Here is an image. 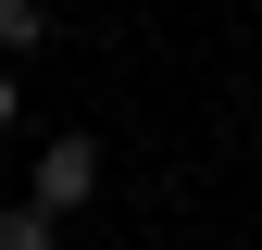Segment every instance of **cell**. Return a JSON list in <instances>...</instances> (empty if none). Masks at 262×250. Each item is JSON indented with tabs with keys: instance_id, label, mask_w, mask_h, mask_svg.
I'll list each match as a JSON object with an SVG mask.
<instances>
[{
	"instance_id": "277c9868",
	"label": "cell",
	"mask_w": 262,
	"mask_h": 250,
	"mask_svg": "<svg viewBox=\"0 0 262 250\" xmlns=\"http://www.w3.org/2000/svg\"><path fill=\"white\" fill-rule=\"evenodd\" d=\"M0 125H13V62H0Z\"/></svg>"
},
{
	"instance_id": "7a4b0ae2",
	"label": "cell",
	"mask_w": 262,
	"mask_h": 250,
	"mask_svg": "<svg viewBox=\"0 0 262 250\" xmlns=\"http://www.w3.org/2000/svg\"><path fill=\"white\" fill-rule=\"evenodd\" d=\"M50 225H62L50 200H13V213H0V250H50Z\"/></svg>"
},
{
	"instance_id": "6da1fadb",
	"label": "cell",
	"mask_w": 262,
	"mask_h": 250,
	"mask_svg": "<svg viewBox=\"0 0 262 250\" xmlns=\"http://www.w3.org/2000/svg\"><path fill=\"white\" fill-rule=\"evenodd\" d=\"M88 187H100V150H88V138H50V150H38V200H50V213H75Z\"/></svg>"
},
{
	"instance_id": "3957f363",
	"label": "cell",
	"mask_w": 262,
	"mask_h": 250,
	"mask_svg": "<svg viewBox=\"0 0 262 250\" xmlns=\"http://www.w3.org/2000/svg\"><path fill=\"white\" fill-rule=\"evenodd\" d=\"M50 38V0H0V50H38Z\"/></svg>"
}]
</instances>
